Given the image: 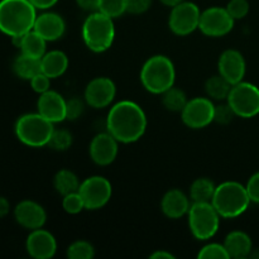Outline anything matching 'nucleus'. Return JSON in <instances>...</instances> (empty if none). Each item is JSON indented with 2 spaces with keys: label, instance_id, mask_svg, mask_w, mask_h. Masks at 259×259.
I'll return each mask as SVG.
<instances>
[{
  "label": "nucleus",
  "instance_id": "20e7f679",
  "mask_svg": "<svg viewBox=\"0 0 259 259\" xmlns=\"http://www.w3.org/2000/svg\"><path fill=\"white\" fill-rule=\"evenodd\" d=\"M175 65L167 56H152L142 66L141 82L149 93L161 95L162 93L175 86Z\"/></svg>",
  "mask_w": 259,
  "mask_h": 259
},
{
  "label": "nucleus",
  "instance_id": "a211bd4d",
  "mask_svg": "<svg viewBox=\"0 0 259 259\" xmlns=\"http://www.w3.org/2000/svg\"><path fill=\"white\" fill-rule=\"evenodd\" d=\"M67 100L57 91L48 90L40 94L37 101V111L53 124L66 120Z\"/></svg>",
  "mask_w": 259,
  "mask_h": 259
},
{
  "label": "nucleus",
  "instance_id": "f3484780",
  "mask_svg": "<svg viewBox=\"0 0 259 259\" xmlns=\"http://www.w3.org/2000/svg\"><path fill=\"white\" fill-rule=\"evenodd\" d=\"M15 222L20 227L29 230L39 229L47 222V212L45 207L33 200H23L14 209Z\"/></svg>",
  "mask_w": 259,
  "mask_h": 259
},
{
  "label": "nucleus",
  "instance_id": "ddd939ff",
  "mask_svg": "<svg viewBox=\"0 0 259 259\" xmlns=\"http://www.w3.org/2000/svg\"><path fill=\"white\" fill-rule=\"evenodd\" d=\"M116 95V86L111 78L100 76L88 83L83 93L86 104L94 109H104L110 105Z\"/></svg>",
  "mask_w": 259,
  "mask_h": 259
},
{
  "label": "nucleus",
  "instance_id": "58836bf2",
  "mask_svg": "<svg viewBox=\"0 0 259 259\" xmlns=\"http://www.w3.org/2000/svg\"><path fill=\"white\" fill-rule=\"evenodd\" d=\"M245 189L249 195L250 201L259 204V172H255L249 177L247 185H245Z\"/></svg>",
  "mask_w": 259,
  "mask_h": 259
},
{
  "label": "nucleus",
  "instance_id": "aec40b11",
  "mask_svg": "<svg viewBox=\"0 0 259 259\" xmlns=\"http://www.w3.org/2000/svg\"><path fill=\"white\" fill-rule=\"evenodd\" d=\"M190 197L179 189H171L163 195L161 200V210L168 219H180L189 212Z\"/></svg>",
  "mask_w": 259,
  "mask_h": 259
},
{
  "label": "nucleus",
  "instance_id": "b1692460",
  "mask_svg": "<svg viewBox=\"0 0 259 259\" xmlns=\"http://www.w3.org/2000/svg\"><path fill=\"white\" fill-rule=\"evenodd\" d=\"M13 71L15 75L23 80H28L34 77L39 72H42L40 67V58L30 57V56L20 53L13 62Z\"/></svg>",
  "mask_w": 259,
  "mask_h": 259
},
{
  "label": "nucleus",
  "instance_id": "4be33fe9",
  "mask_svg": "<svg viewBox=\"0 0 259 259\" xmlns=\"http://www.w3.org/2000/svg\"><path fill=\"white\" fill-rule=\"evenodd\" d=\"M42 72L50 78H57L62 76L68 68V57L65 52L60 50H53L46 52L40 58Z\"/></svg>",
  "mask_w": 259,
  "mask_h": 259
},
{
  "label": "nucleus",
  "instance_id": "f8f14e48",
  "mask_svg": "<svg viewBox=\"0 0 259 259\" xmlns=\"http://www.w3.org/2000/svg\"><path fill=\"white\" fill-rule=\"evenodd\" d=\"M215 105L209 98H194L181 111V119L191 129H202L214 121Z\"/></svg>",
  "mask_w": 259,
  "mask_h": 259
},
{
  "label": "nucleus",
  "instance_id": "bb28decb",
  "mask_svg": "<svg viewBox=\"0 0 259 259\" xmlns=\"http://www.w3.org/2000/svg\"><path fill=\"white\" fill-rule=\"evenodd\" d=\"M162 98V105L164 106V109L172 113H181L184 110V108L187 104V96L186 93L184 90L179 88H169L168 90H166L164 93L161 94Z\"/></svg>",
  "mask_w": 259,
  "mask_h": 259
},
{
  "label": "nucleus",
  "instance_id": "c85d7f7f",
  "mask_svg": "<svg viewBox=\"0 0 259 259\" xmlns=\"http://www.w3.org/2000/svg\"><path fill=\"white\" fill-rule=\"evenodd\" d=\"M66 254L70 259H93L95 257V248L86 240H76L70 244Z\"/></svg>",
  "mask_w": 259,
  "mask_h": 259
},
{
  "label": "nucleus",
  "instance_id": "6ab92c4d",
  "mask_svg": "<svg viewBox=\"0 0 259 259\" xmlns=\"http://www.w3.org/2000/svg\"><path fill=\"white\" fill-rule=\"evenodd\" d=\"M33 30L47 42H55L63 37L66 32L65 19L60 14L53 12H46L37 15Z\"/></svg>",
  "mask_w": 259,
  "mask_h": 259
},
{
  "label": "nucleus",
  "instance_id": "a878e982",
  "mask_svg": "<svg viewBox=\"0 0 259 259\" xmlns=\"http://www.w3.org/2000/svg\"><path fill=\"white\" fill-rule=\"evenodd\" d=\"M217 185L207 177L196 179L190 186V199L192 202H211Z\"/></svg>",
  "mask_w": 259,
  "mask_h": 259
},
{
  "label": "nucleus",
  "instance_id": "dca6fc26",
  "mask_svg": "<svg viewBox=\"0 0 259 259\" xmlns=\"http://www.w3.org/2000/svg\"><path fill=\"white\" fill-rule=\"evenodd\" d=\"M25 249L34 259H51L57 252V242L52 233L39 228L30 230L25 242Z\"/></svg>",
  "mask_w": 259,
  "mask_h": 259
},
{
  "label": "nucleus",
  "instance_id": "393cba45",
  "mask_svg": "<svg viewBox=\"0 0 259 259\" xmlns=\"http://www.w3.org/2000/svg\"><path fill=\"white\" fill-rule=\"evenodd\" d=\"M80 184V180L76 176L75 172L66 168L60 169L55 175V177H53V186H55V190L61 196H65V195L71 194V192L78 191Z\"/></svg>",
  "mask_w": 259,
  "mask_h": 259
},
{
  "label": "nucleus",
  "instance_id": "2f4dec72",
  "mask_svg": "<svg viewBox=\"0 0 259 259\" xmlns=\"http://www.w3.org/2000/svg\"><path fill=\"white\" fill-rule=\"evenodd\" d=\"M199 259H229L227 249H225L224 244H219V243H210V244L204 245L200 249Z\"/></svg>",
  "mask_w": 259,
  "mask_h": 259
},
{
  "label": "nucleus",
  "instance_id": "c03bdc74",
  "mask_svg": "<svg viewBox=\"0 0 259 259\" xmlns=\"http://www.w3.org/2000/svg\"><path fill=\"white\" fill-rule=\"evenodd\" d=\"M159 2H161L163 5H166V7L174 8L176 7V5L181 4V3L185 2V0H159Z\"/></svg>",
  "mask_w": 259,
  "mask_h": 259
},
{
  "label": "nucleus",
  "instance_id": "f704fd0d",
  "mask_svg": "<svg viewBox=\"0 0 259 259\" xmlns=\"http://www.w3.org/2000/svg\"><path fill=\"white\" fill-rule=\"evenodd\" d=\"M85 99L81 100L78 98H72L67 100V109H66V119L68 120H76L82 115L83 110H85Z\"/></svg>",
  "mask_w": 259,
  "mask_h": 259
},
{
  "label": "nucleus",
  "instance_id": "a19ab883",
  "mask_svg": "<svg viewBox=\"0 0 259 259\" xmlns=\"http://www.w3.org/2000/svg\"><path fill=\"white\" fill-rule=\"evenodd\" d=\"M29 2L34 5V8L37 10H47L55 7L58 3V0H29Z\"/></svg>",
  "mask_w": 259,
  "mask_h": 259
},
{
  "label": "nucleus",
  "instance_id": "c756f323",
  "mask_svg": "<svg viewBox=\"0 0 259 259\" xmlns=\"http://www.w3.org/2000/svg\"><path fill=\"white\" fill-rule=\"evenodd\" d=\"M72 134L66 129H55L51 136L50 142H48V147L53 151L63 152L67 151L71 146H72Z\"/></svg>",
  "mask_w": 259,
  "mask_h": 259
},
{
  "label": "nucleus",
  "instance_id": "2eb2a0df",
  "mask_svg": "<svg viewBox=\"0 0 259 259\" xmlns=\"http://www.w3.org/2000/svg\"><path fill=\"white\" fill-rule=\"evenodd\" d=\"M218 71L232 85L240 82L247 72L244 56L237 50L224 51L218 61Z\"/></svg>",
  "mask_w": 259,
  "mask_h": 259
},
{
  "label": "nucleus",
  "instance_id": "9d476101",
  "mask_svg": "<svg viewBox=\"0 0 259 259\" xmlns=\"http://www.w3.org/2000/svg\"><path fill=\"white\" fill-rule=\"evenodd\" d=\"M200 8L192 2H182L181 4L171 8L168 17V27L172 33L177 35H189L199 29Z\"/></svg>",
  "mask_w": 259,
  "mask_h": 259
},
{
  "label": "nucleus",
  "instance_id": "e433bc0d",
  "mask_svg": "<svg viewBox=\"0 0 259 259\" xmlns=\"http://www.w3.org/2000/svg\"><path fill=\"white\" fill-rule=\"evenodd\" d=\"M51 80H52V78L48 77L46 73L39 72L38 75H35L34 77L30 78L29 82H30V86H32L33 91H35V93L40 95V94L51 90Z\"/></svg>",
  "mask_w": 259,
  "mask_h": 259
},
{
  "label": "nucleus",
  "instance_id": "f257e3e1",
  "mask_svg": "<svg viewBox=\"0 0 259 259\" xmlns=\"http://www.w3.org/2000/svg\"><path fill=\"white\" fill-rule=\"evenodd\" d=\"M146 129V113L141 105L131 100H121L113 105L106 118V131L119 143L129 144L139 141Z\"/></svg>",
  "mask_w": 259,
  "mask_h": 259
},
{
  "label": "nucleus",
  "instance_id": "9b49d317",
  "mask_svg": "<svg viewBox=\"0 0 259 259\" xmlns=\"http://www.w3.org/2000/svg\"><path fill=\"white\" fill-rule=\"evenodd\" d=\"M234 22L227 8L211 7L201 12L199 29L207 37H224L232 32Z\"/></svg>",
  "mask_w": 259,
  "mask_h": 259
},
{
  "label": "nucleus",
  "instance_id": "7c9ffc66",
  "mask_svg": "<svg viewBox=\"0 0 259 259\" xmlns=\"http://www.w3.org/2000/svg\"><path fill=\"white\" fill-rule=\"evenodd\" d=\"M99 12L115 19L126 13V0H100Z\"/></svg>",
  "mask_w": 259,
  "mask_h": 259
},
{
  "label": "nucleus",
  "instance_id": "4c0bfd02",
  "mask_svg": "<svg viewBox=\"0 0 259 259\" xmlns=\"http://www.w3.org/2000/svg\"><path fill=\"white\" fill-rule=\"evenodd\" d=\"M152 0H126V13L143 14L151 8Z\"/></svg>",
  "mask_w": 259,
  "mask_h": 259
},
{
  "label": "nucleus",
  "instance_id": "37998d69",
  "mask_svg": "<svg viewBox=\"0 0 259 259\" xmlns=\"http://www.w3.org/2000/svg\"><path fill=\"white\" fill-rule=\"evenodd\" d=\"M149 258L152 259H175V255L172 253L167 252V250H156L154 253H152L149 255Z\"/></svg>",
  "mask_w": 259,
  "mask_h": 259
},
{
  "label": "nucleus",
  "instance_id": "6e6552de",
  "mask_svg": "<svg viewBox=\"0 0 259 259\" xmlns=\"http://www.w3.org/2000/svg\"><path fill=\"white\" fill-rule=\"evenodd\" d=\"M227 103L235 116L249 119L259 114V88L250 82L240 81L232 86Z\"/></svg>",
  "mask_w": 259,
  "mask_h": 259
},
{
  "label": "nucleus",
  "instance_id": "72a5a7b5",
  "mask_svg": "<svg viewBox=\"0 0 259 259\" xmlns=\"http://www.w3.org/2000/svg\"><path fill=\"white\" fill-rule=\"evenodd\" d=\"M228 13L233 17L234 20L243 19L249 13V3L248 0H230L227 7Z\"/></svg>",
  "mask_w": 259,
  "mask_h": 259
},
{
  "label": "nucleus",
  "instance_id": "423d86ee",
  "mask_svg": "<svg viewBox=\"0 0 259 259\" xmlns=\"http://www.w3.org/2000/svg\"><path fill=\"white\" fill-rule=\"evenodd\" d=\"M55 124L40 115L39 113H28L19 116L15 121L14 132L23 144L33 148L48 146Z\"/></svg>",
  "mask_w": 259,
  "mask_h": 259
},
{
  "label": "nucleus",
  "instance_id": "4468645a",
  "mask_svg": "<svg viewBox=\"0 0 259 259\" xmlns=\"http://www.w3.org/2000/svg\"><path fill=\"white\" fill-rule=\"evenodd\" d=\"M118 152L119 142L108 131L96 134L89 147L91 161L98 166H109L113 163L118 156Z\"/></svg>",
  "mask_w": 259,
  "mask_h": 259
},
{
  "label": "nucleus",
  "instance_id": "cd10ccee",
  "mask_svg": "<svg viewBox=\"0 0 259 259\" xmlns=\"http://www.w3.org/2000/svg\"><path fill=\"white\" fill-rule=\"evenodd\" d=\"M232 83L228 82L222 75L211 76L205 82V91L207 96L214 100H227L230 90H232Z\"/></svg>",
  "mask_w": 259,
  "mask_h": 259
},
{
  "label": "nucleus",
  "instance_id": "79ce46f5",
  "mask_svg": "<svg viewBox=\"0 0 259 259\" xmlns=\"http://www.w3.org/2000/svg\"><path fill=\"white\" fill-rule=\"evenodd\" d=\"M10 211V204L5 197L0 196V219L7 217Z\"/></svg>",
  "mask_w": 259,
  "mask_h": 259
},
{
  "label": "nucleus",
  "instance_id": "7ed1b4c3",
  "mask_svg": "<svg viewBox=\"0 0 259 259\" xmlns=\"http://www.w3.org/2000/svg\"><path fill=\"white\" fill-rule=\"evenodd\" d=\"M250 202L245 186L237 181H225L217 186L211 200L220 217L225 219H234L244 214Z\"/></svg>",
  "mask_w": 259,
  "mask_h": 259
},
{
  "label": "nucleus",
  "instance_id": "473e14b6",
  "mask_svg": "<svg viewBox=\"0 0 259 259\" xmlns=\"http://www.w3.org/2000/svg\"><path fill=\"white\" fill-rule=\"evenodd\" d=\"M62 207L67 214L76 215L85 209V204L81 197L80 192H71V194L62 196Z\"/></svg>",
  "mask_w": 259,
  "mask_h": 259
},
{
  "label": "nucleus",
  "instance_id": "1a4fd4ad",
  "mask_svg": "<svg viewBox=\"0 0 259 259\" xmlns=\"http://www.w3.org/2000/svg\"><path fill=\"white\" fill-rule=\"evenodd\" d=\"M78 192L83 200L85 209L99 210L110 201L113 187L105 177L91 176L81 182Z\"/></svg>",
  "mask_w": 259,
  "mask_h": 259
},
{
  "label": "nucleus",
  "instance_id": "39448f33",
  "mask_svg": "<svg viewBox=\"0 0 259 259\" xmlns=\"http://www.w3.org/2000/svg\"><path fill=\"white\" fill-rule=\"evenodd\" d=\"M115 38L113 18L101 12L90 13L82 24V39L86 47L95 53L108 51Z\"/></svg>",
  "mask_w": 259,
  "mask_h": 259
},
{
  "label": "nucleus",
  "instance_id": "f03ea898",
  "mask_svg": "<svg viewBox=\"0 0 259 259\" xmlns=\"http://www.w3.org/2000/svg\"><path fill=\"white\" fill-rule=\"evenodd\" d=\"M37 9L29 0H0V32L9 35H23L33 29Z\"/></svg>",
  "mask_w": 259,
  "mask_h": 259
},
{
  "label": "nucleus",
  "instance_id": "412c9836",
  "mask_svg": "<svg viewBox=\"0 0 259 259\" xmlns=\"http://www.w3.org/2000/svg\"><path fill=\"white\" fill-rule=\"evenodd\" d=\"M224 247L230 258L242 259L249 257L253 250V243L249 235L242 230L230 232L225 237Z\"/></svg>",
  "mask_w": 259,
  "mask_h": 259
},
{
  "label": "nucleus",
  "instance_id": "c9c22d12",
  "mask_svg": "<svg viewBox=\"0 0 259 259\" xmlns=\"http://www.w3.org/2000/svg\"><path fill=\"white\" fill-rule=\"evenodd\" d=\"M235 116L234 111L230 108L229 104H223V105L215 106L214 121L219 124H229Z\"/></svg>",
  "mask_w": 259,
  "mask_h": 259
},
{
  "label": "nucleus",
  "instance_id": "ea45409f",
  "mask_svg": "<svg viewBox=\"0 0 259 259\" xmlns=\"http://www.w3.org/2000/svg\"><path fill=\"white\" fill-rule=\"evenodd\" d=\"M78 8L86 10V12H98L100 7V0H75Z\"/></svg>",
  "mask_w": 259,
  "mask_h": 259
},
{
  "label": "nucleus",
  "instance_id": "5701e85b",
  "mask_svg": "<svg viewBox=\"0 0 259 259\" xmlns=\"http://www.w3.org/2000/svg\"><path fill=\"white\" fill-rule=\"evenodd\" d=\"M18 50H20V53L23 55L42 58L47 52V40L32 29L22 35V40H20V46Z\"/></svg>",
  "mask_w": 259,
  "mask_h": 259
},
{
  "label": "nucleus",
  "instance_id": "0eeeda50",
  "mask_svg": "<svg viewBox=\"0 0 259 259\" xmlns=\"http://www.w3.org/2000/svg\"><path fill=\"white\" fill-rule=\"evenodd\" d=\"M187 218L191 234L197 240H209L219 230L222 217L211 202H192Z\"/></svg>",
  "mask_w": 259,
  "mask_h": 259
}]
</instances>
